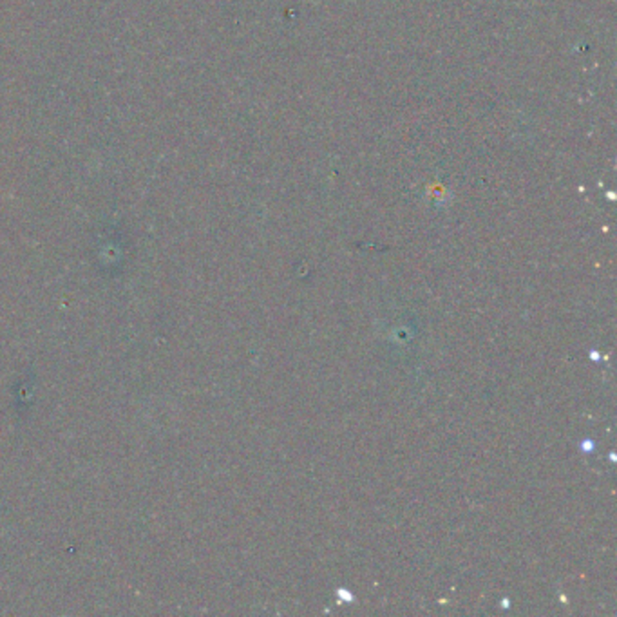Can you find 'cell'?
<instances>
[]
</instances>
